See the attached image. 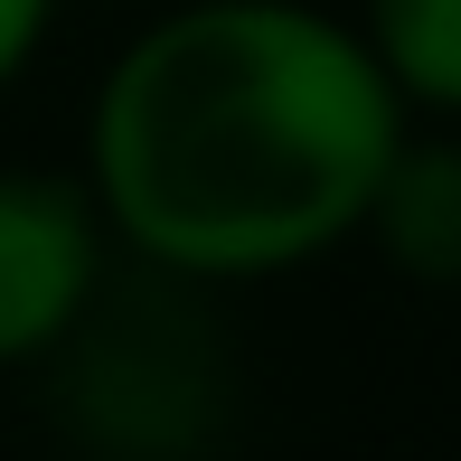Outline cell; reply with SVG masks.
Wrapping results in <instances>:
<instances>
[{"label": "cell", "instance_id": "cell-1", "mask_svg": "<svg viewBox=\"0 0 461 461\" xmlns=\"http://www.w3.org/2000/svg\"><path fill=\"white\" fill-rule=\"evenodd\" d=\"M395 104L358 29L302 0H198L113 57L95 188L170 274H274L367 226Z\"/></svg>", "mask_w": 461, "mask_h": 461}, {"label": "cell", "instance_id": "cell-2", "mask_svg": "<svg viewBox=\"0 0 461 461\" xmlns=\"http://www.w3.org/2000/svg\"><path fill=\"white\" fill-rule=\"evenodd\" d=\"M57 414L76 443L122 452V461H160L188 452L217 414V348L207 321L179 311L170 292H113L67 321L57 339Z\"/></svg>", "mask_w": 461, "mask_h": 461}, {"label": "cell", "instance_id": "cell-3", "mask_svg": "<svg viewBox=\"0 0 461 461\" xmlns=\"http://www.w3.org/2000/svg\"><path fill=\"white\" fill-rule=\"evenodd\" d=\"M95 283H104L95 207L67 179L0 170V367L48 358L67 321L95 302Z\"/></svg>", "mask_w": 461, "mask_h": 461}, {"label": "cell", "instance_id": "cell-4", "mask_svg": "<svg viewBox=\"0 0 461 461\" xmlns=\"http://www.w3.org/2000/svg\"><path fill=\"white\" fill-rule=\"evenodd\" d=\"M367 226L414 283H461V141H395Z\"/></svg>", "mask_w": 461, "mask_h": 461}, {"label": "cell", "instance_id": "cell-5", "mask_svg": "<svg viewBox=\"0 0 461 461\" xmlns=\"http://www.w3.org/2000/svg\"><path fill=\"white\" fill-rule=\"evenodd\" d=\"M367 48L395 95L461 113V0H367Z\"/></svg>", "mask_w": 461, "mask_h": 461}, {"label": "cell", "instance_id": "cell-6", "mask_svg": "<svg viewBox=\"0 0 461 461\" xmlns=\"http://www.w3.org/2000/svg\"><path fill=\"white\" fill-rule=\"evenodd\" d=\"M38 29H48V0H0V86H10V76L29 67Z\"/></svg>", "mask_w": 461, "mask_h": 461}]
</instances>
